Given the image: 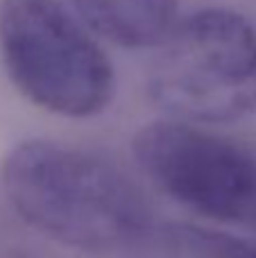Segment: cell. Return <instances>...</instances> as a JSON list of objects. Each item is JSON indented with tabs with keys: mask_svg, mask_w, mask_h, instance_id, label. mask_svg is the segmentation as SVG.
Segmentation results:
<instances>
[{
	"mask_svg": "<svg viewBox=\"0 0 256 258\" xmlns=\"http://www.w3.org/2000/svg\"><path fill=\"white\" fill-rule=\"evenodd\" d=\"M150 95L163 113L193 125H227L256 111V27L211 7L177 21L159 43Z\"/></svg>",
	"mask_w": 256,
	"mask_h": 258,
	"instance_id": "obj_3",
	"label": "cell"
},
{
	"mask_svg": "<svg viewBox=\"0 0 256 258\" xmlns=\"http://www.w3.org/2000/svg\"><path fill=\"white\" fill-rule=\"evenodd\" d=\"M134 159L170 200L213 222L256 231V152L184 120L150 122Z\"/></svg>",
	"mask_w": 256,
	"mask_h": 258,
	"instance_id": "obj_4",
	"label": "cell"
},
{
	"mask_svg": "<svg viewBox=\"0 0 256 258\" xmlns=\"http://www.w3.org/2000/svg\"><path fill=\"white\" fill-rule=\"evenodd\" d=\"M66 5L91 32L132 50L157 48L179 21L177 0H68Z\"/></svg>",
	"mask_w": 256,
	"mask_h": 258,
	"instance_id": "obj_5",
	"label": "cell"
},
{
	"mask_svg": "<svg viewBox=\"0 0 256 258\" xmlns=\"http://www.w3.org/2000/svg\"><path fill=\"white\" fill-rule=\"evenodd\" d=\"M18 258H23V256H18Z\"/></svg>",
	"mask_w": 256,
	"mask_h": 258,
	"instance_id": "obj_7",
	"label": "cell"
},
{
	"mask_svg": "<svg viewBox=\"0 0 256 258\" xmlns=\"http://www.w3.org/2000/svg\"><path fill=\"white\" fill-rule=\"evenodd\" d=\"M0 54L18 93L50 113L91 118L113 100L111 61L63 0H0Z\"/></svg>",
	"mask_w": 256,
	"mask_h": 258,
	"instance_id": "obj_2",
	"label": "cell"
},
{
	"mask_svg": "<svg viewBox=\"0 0 256 258\" xmlns=\"http://www.w3.org/2000/svg\"><path fill=\"white\" fill-rule=\"evenodd\" d=\"M3 186L32 229L89 254H125L150 222L143 195L116 165L61 143H18L5 159Z\"/></svg>",
	"mask_w": 256,
	"mask_h": 258,
	"instance_id": "obj_1",
	"label": "cell"
},
{
	"mask_svg": "<svg viewBox=\"0 0 256 258\" xmlns=\"http://www.w3.org/2000/svg\"><path fill=\"white\" fill-rule=\"evenodd\" d=\"M127 258H256V245L234 233L181 222H152L125 249Z\"/></svg>",
	"mask_w": 256,
	"mask_h": 258,
	"instance_id": "obj_6",
	"label": "cell"
}]
</instances>
